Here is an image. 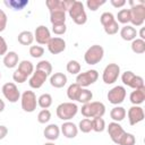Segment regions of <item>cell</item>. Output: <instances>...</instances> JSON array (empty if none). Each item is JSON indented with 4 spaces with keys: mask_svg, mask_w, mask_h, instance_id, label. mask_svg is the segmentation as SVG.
<instances>
[{
    "mask_svg": "<svg viewBox=\"0 0 145 145\" xmlns=\"http://www.w3.org/2000/svg\"><path fill=\"white\" fill-rule=\"evenodd\" d=\"M60 133H62V135L66 138H75L78 134V127L71 122V121H63V123L60 126Z\"/></svg>",
    "mask_w": 145,
    "mask_h": 145,
    "instance_id": "obj_18",
    "label": "cell"
},
{
    "mask_svg": "<svg viewBox=\"0 0 145 145\" xmlns=\"http://www.w3.org/2000/svg\"><path fill=\"white\" fill-rule=\"evenodd\" d=\"M8 135V128L3 125H0V140L3 139Z\"/></svg>",
    "mask_w": 145,
    "mask_h": 145,
    "instance_id": "obj_49",
    "label": "cell"
},
{
    "mask_svg": "<svg viewBox=\"0 0 145 145\" xmlns=\"http://www.w3.org/2000/svg\"><path fill=\"white\" fill-rule=\"evenodd\" d=\"M69 17L76 25H84L87 22V15L85 11L84 3L82 1L75 0L71 5V7L68 10Z\"/></svg>",
    "mask_w": 145,
    "mask_h": 145,
    "instance_id": "obj_3",
    "label": "cell"
},
{
    "mask_svg": "<svg viewBox=\"0 0 145 145\" xmlns=\"http://www.w3.org/2000/svg\"><path fill=\"white\" fill-rule=\"evenodd\" d=\"M43 145H56L53 142H48V143H45V144H43Z\"/></svg>",
    "mask_w": 145,
    "mask_h": 145,
    "instance_id": "obj_52",
    "label": "cell"
},
{
    "mask_svg": "<svg viewBox=\"0 0 145 145\" xmlns=\"http://www.w3.org/2000/svg\"><path fill=\"white\" fill-rule=\"evenodd\" d=\"M5 5L14 10H23L26 6H28V0H9L5 1Z\"/></svg>",
    "mask_w": 145,
    "mask_h": 145,
    "instance_id": "obj_32",
    "label": "cell"
},
{
    "mask_svg": "<svg viewBox=\"0 0 145 145\" xmlns=\"http://www.w3.org/2000/svg\"><path fill=\"white\" fill-rule=\"evenodd\" d=\"M66 69L70 75H76L77 76L80 72L82 67H80V63L77 60H69L67 66H66Z\"/></svg>",
    "mask_w": 145,
    "mask_h": 145,
    "instance_id": "obj_35",
    "label": "cell"
},
{
    "mask_svg": "<svg viewBox=\"0 0 145 145\" xmlns=\"http://www.w3.org/2000/svg\"><path fill=\"white\" fill-rule=\"evenodd\" d=\"M7 22H8V17H7V14L0 9V33L3 32L7 27Z\"/></svg>",
    "mask_w": 145,
    "mask_h": 145,
    "instance_id": "obj_46",
    "label": "cell"
},
{
    "mask_svg": "<svg viewBox=\"0 0 145 145\" xmlns=\"http://www.w3.org/2000/svg\"><path fill=\"white\" fill-rule=\"evenodd\" d=\"M36 70L43 71L48 76L49 75H52V65H51V62L49 60H41L36 65Z\"/></svg>",
    "mask_w": 145,
    "mask_h": 145,
    "instance_id": "obj_34",
    "label": "cell"
},
{
    "mask_svg": "<svg viewBox=\"0 0 145 145\" xmlns=\"http://www.w3.org/2000/svg\"><path fill=\"white\" fill-rule=\"evenodd\" d=\"M75 0H48L45 2L49 11H54V10H62V11H68L69 8L71 7L72 2Z\"/></svg>",
    "mask_w": 145,
    "mask_h": 145,
    "instance_id": "obj_16",
    "label": "cell"
},
{
    "mask_svg": "<svg viewBox=\"0 0 145 145\" xmlns=\"http://www.w3.org/2000/svg\"><path fill=\"white\" fill-rule=\"evenodd\" d=\"M99 78V72L97 70L95 69H89V70H86L84 72H79L77 76H76V83L83 87V88H86L88 87L89 85L94 84Z\"/></svg>",
    "mask_w": 145,
    "mask_h": 145,
    "instance_id": "obj_9",
    "label": "cell"
},
{
    "mask_svg": "<svg viewBox=\"0 0 145 145\" xmlns=\"http://www.w3.org/2000/svg\"><path fill=\"white\" fill-rule=\"evenodd\" d=\"M20 105L25 112H34L37 106V97L33 91H25L20 95Z\"/></svg>",
    "mask_w": 145,
    "mask_h": 145,
    "instance_id": "obj_7",
    "label": "cell"
},
{
    "mask_svg": "<svg viewBox=\"0 0 145 145\" xmlns=\"http://www.w3.org/2000/svg\"><path fill=\"white\" fill-rule=\"evenodd\" d=\"M48 78V75L44 74L43 71H40V70H34V72L29 76V79H28V84L32 88L34 89H37V88H41L43 86V84L45 83Z\"/></svg>",
    "mask_w": 145,
    "mask_h": 145,
    "instance_id": "obj_17",
    "label": "cell"
},
{
    "mask_svg": "<svg viewBox=\"0 0 145 145\" xmlns=\"http://www.w3.org/2000/svg\"><path fill=\"white\" fill-rule=\"evenodd\" d=\"M130 3V23L133 27H140L145 22V6L143 2L136 3L134 1H129Z\"/></svg>",
    "mask_w": 145,
    "mask_h": 145,
    "instance_id": "obj_2",
    "label": "cell"
},
{
    "mask_svg": "<svg viewBox=\"0 0 145 145\" xmlns=\"http://www.w3.org/2000/svg\"><path fill=\"white\" fill-rule=\"evenodd\" d=\"M50 22L52 25L66 24V12L62 10H54L50 12Z\"/></svg>",
    "mask_w": 145,
    "mask_h": 145,
    "instance_id": "obj_25",
    "label": "cell"
},
{
    "mask_svg": "<svg viewBox=\"0 0 145 145\" xmlns=\"http://www.w3.org/2000/svg\"><path fill=\"white\" fill-rule=\"evenodd\" d=\"M119 28H120V26H119V24H118L117 20H114L113 23H111V24H109V25H106V26L103 27L104 32L108 35H114V34H117L118 31H119Z\"/></svg>",
    "mask_w": 145,
    "mask_h": 145,
    "instance_id": "obj_43",
    "label": "cell"
},
{
    "mask_svg": "<svg viewBox=\"0 0 145 145\" xmlns=\"http://www.w3.org/2000/svg\"><path fill=\"white\" fill-rule=\"evenodd\" d=\"M105 121L103 118H93L92 119V130L95 133H102L105 129Z\"/></svg>",
    "mask_w": 145,
    "mask_h": 145,
    "instance_id": "obj_36",
    "label": "cell"
},
{
    "mask_svg": "<svg viewBox=\"0 0 145 145\" xmlns=\"http://www.w3.org/2000/svg\"><path fill=\"white\" fill-rule=\"evenodd\" d=\"M108 129V134L111 138V140L114 143V144H118L120 138L123 136V134L126 133L125 129L122 128V126L119 123V122H116V121H112L106 127Z\"/></svg>",
    "mask_w": 145,
    "mask_h": 145,
    "instance_id": "obj_13",
    "label": "cell"
},
{
    "mask_svg": "<svg viewBox=\"0 0 145 145\" xmlns=\"http://www.w3.org/2000/svg\"><path fill=\"white\" fill-rule=\"evenodd\" d=\"M116 20L118 22V24H123V25H128V23H130V11L129 9H120L117 14V18Z\"/></svg>",
    "mask_w": 145,
    "mask_h": 145,
    "instance_id": "obj_33",
    "label": "cell"
},
{
    "mask_svg": "<svg viewBox=\"0 0 145 145\" xmlns=\"http://www.w3.org/2000/svg\"><path fill=\"white\" fill-rule=\"evenodd\" d=\"M126 114H127V111L123 106H120V105H116L114 108L111 109L110 111V117L113 121L116 122H120L122 121L125 118H126Z\"/></svg>",
    "mask_w": 145,
    "mask_h": 145,
    "instance_id": "obj_24",
    "label": "cell"
},
{
    "mask_svg": "<svg viewBox=\"0 0 145 145\" xmlns=\"http://www.w3.org/2000/svg\"><path fill=\"white\" fill-rule=\"evenodd\" d=\"M19 63V58L17 52L15 51H9L3 56V65L6 68H15L17 65Z\"/></svg>",
    "mask_w": 145,
    "mask_h": 145,
    "instance_id": "obj_23",
    "label": "cell"
},
{
    "mask_svg": "<svg viewBox=\"0 0 145 145\" xmlns=\"http://www.w3.org/2000/svg\"><path fill=\"white\" fill-rule=\"evenodd\" d=\"M82 114L85 118H102L105 113V105L100 101H91L82 105L80 109Z\"/></svg>",
    "mask_w": 145,
    "mask_h": 145,
    "instance_id": "obj_1",
    "label": "cell"
},
{
    "mask_svg": "<svg viewBox=\"0 0 145 145\" xmlns=\"http://www.w3.org/2000/svg\"><path fill=\"white\" fill-rule=\"evenodd\" d=\"M92 99H93V93H92V91H89V89H87V88H83L82 87V89L79 91V94H78V96H77V102H79V103H83V104H85V103H88V102H91L92 101Z\"/></svg>",
    "mask_w": 145,
    "mask_h": 145,
    "instance_id": "obj_30",
    "label": "cell"
},
{
    "mask_svg": "<svg viewBox=\"0 0 145 145\" xmlns=\"http://www.w3.org/2000/svg\"><path fill=\"white\" fill-rule=\"evenodd\" d=\"M77 127H78V130H80L84 134H87V133L92 131V119H88V118L82 119Z\"/></svg>",
    "mask_w": 145,
    "mask_h": 145,
    "instance_id": "obj_37",
    "label": "cell"
},
{
    "mask_svg": "<svg viewBox=\"0 0 145 145\" xmlns=\"http://www.w3.org/2000/svg\"><path fill=\"white\" fill-rule=\"evenodd\" d=\"M138 32L135 27H133L131 25H123L120 28V36L123 41H133L137 37Z\"/></svg>",
    "mask_w": 145,
    "mask_h": 145,
    "instance_id": "obj_20",
    "label": "cell"
},
{
    "mask_svg": "<svg viewBox=\"0 0 145 145\" xmlns=\"http://www.w3.org/2000/svg\"><path fill=\"white\" fill-rule=\"evenodd\" d=\"M104 57V49L99 44L91 45L84 53V60L87 65L94 66L99 63Z\"/></svg>",
    "mask_w": 145,
    "mask_h": 145,
    "instance_id": "obj_5",
    "label": "cell"
},
{
    "mask_svg": "<svg viewBox=\"0 0 145 145\" xmlns=\"http://www.w3.org/2000/svg\"><path fill=\"white\" fill-rule=\"evenodd\" d=\"M1 92L6 100H8L10 103H16L18 100H20V92L17 87V85L12 82L5 83L1 87Z\"/></svg>",
    "mask_w": 145,
    "mask_h": 145,
    "instance_id": "obj_11",
    "label": "cell"
},
{
    "mask_svg": "<svg viewBox=\"0 0 145 145\" xmlns=\"http://www.w3.org/2000/svg\"><path fill=\"white\" fill-rule=\"evenodd\" d=\"M78 112V105L74 102H62L57 106L56 113L62 121H70Z\"/></svg>",
    "mask_w": 145,
    "mask_h": 145,
    "instance_id": "obj_4",
    "label": "cell"
},
{
    "mask_svg": "<svg viewBox=\"0 0 145 145\" xmlns=\"http://www.w3.org/2000/svg\"><path fill=\"white\" fill-rule=\"evenodd\" d=\"M136 144V137L131 133H125L123 136L120 138L118 145H135Z\"/></svg>",
    "mask_w": 145,
    "mask_h": 145,
    "instance_id": "obj_38",
    "label": "cell"
},
{
    "mask_svg": "<svg viewBox=\"0 0 145 145\" xmlns=\"http://www.w3.org/2000/svg\"><path fill=\"white\" fill-rule=\"evenodd\" d=\"M29 56L34 59H39L44 54V48L41 45H31L29 46Z\"/></svg>",
    "mask_w": 145,
    "mask_h": 145,
    "instance_id": "obj_39",
    "label": "cell"
},
{
    "mask_svg": "<svg viewBox=\"0 0 145 145\" xmlns=\"http://www.w3.org/2000/svg\"><path fill=\"white\" fill-rule=\"evenodd\" d=\"M20 72H23L25 76L29 77L33 72H34V66L31 61L28 60H22L19 63H18V68H17Z\"/></svg>",
    "mask_w": 145,
    "mask_h": 145,
    "instance_id": "obj_27",
    "label": "cell"
},
{
    "mask_svg": "<svg viewBox=\"0 0 145 145\" xmlns=\"http://www.w3.org/2000/svg\"><path fill=\"white\" fill-rule=\"evenodd\" d=\"M110 3L114 8H122L126 5V0H110Z\"/></svg>",
    "mask_w": 145,
    "mask_h": 145,
    "instance_id": "obj_48",
    "label": "cell"
},
{
    "mask_svg": "<svg viewBox=\"0 0 145 145\" xmlns=\"http://www.w3.org/2000/svg\"><path fill=\"white\" fill-rule=\"evenodd\" d=\"M121 82H122L123 85H126V86H128L133 89H138V88L145 87L143 77H140L138 75H135L131 70H126L125 72H122Z\"/></svg>",
    "mask_w": 145,
    "mask_h": 145,
    "instance_id": "obj_6",
    "label": "cell"
},
{
    "mask_svg": "<svg viewBox=\"0 0 145 145\" xmlns=\"http://www.w3.org/2000/svg\"><path fill=\"white\" fill-rule=\"evenodd\" d=\"M37 105L42 109H49L52 105V96L49 93H43L37 97Z\"/></svg>",
    "mask_w": 145,
    "mask_h": 145,
    "instance_id": "obj_29",
    "label": "cell"
},
{
    "mask_svg": "<svg viewBox=\"0 0 145 145\" xmlns=\"http://www.w3.org/2000/svg\"><path fill=\"white\" fill-rule=\"evenodd\" d=\"M8 52V44L6 42V40L0 36V56H5Z\"/></svg>",
    "mask_w": 145,
    "mask_h": 145,
    "instance_id": "obj_47",
    "label": "cell"
},
{
    "mask_svg": "<svg viewBox=\"0 0 145 145\" xmlns=\"http://www.w3.org/2000/svg\"><path fill=\"white\" fill-rule=\"evenodd\" d=\"M139 39L144 40L145 41V35H144V27H140V31H139Z\"/></svg>",
    "mask_w": 145,
    "mask_h": 145,
    "instance_id": "obj_51",
    "label": "cell"
},
{
    "mask_svg": "<svg viewBox=\"0 0 145 145\" xmlns=\"http://www.w3.org/2000/svg\"><path fill=\"white\" fill-rule=\"evenodd\" d=\"M127 117H128V121L130 126H135L137 123H139L140 121L144 120V109L140 105H133L128 109L127 112Z\"/></svg>",
    "mask_w": 145,
    "mask_h": 145,
    "instance_id": "obj_12",
    "label": "cell"
},
{
    "mask_svg": "<svg viewBox=\"0 0 145 145\" xmlns=\"http://www.w3.org/2000/svg\"><path fill=\"white\" fill-rule=\"evenodd\" d=\"M114 20H116L114 15L112 12H109V11L103 12L101 15V17H100V22H101V24H102L103 27L106 26V25H109V24H111V23H113Z\"/></svg>",
    "mask_w": 145,
    "mask_h": 145,
    "instance_id": "obj_41",
    "label": "cell"
},
{
    "mask_svg": "<svg viewBox=\"0 0 145 145\" xmlns=\"http://www.w3.org/2000/svg\"><path fill=\"white\" fill-rule=\"evenodd\" d=\"M48 50L51 54H59L66 50V41L62 37H51L48 42Z\"/></svg>",
    "mask_w": 145,
    "mask_h": 145,
    "instance_id": "obj_15",
    "label": "cell"
},
{
    "mask_svg": "<svg viewBox=\"0 0 145 145\" xmlns=\"http://www.w3.org/2000/svg\"><path fill=\"white\" fill-rule=\"evenodd\" d=\"M34 40L41 44V45H46L48 42L50 41L51 39V33H50V29L44 26V25H40L35 28L34 31Z\"/></svg>",
    "mask_w": 145,
    "mask_h": 145,
    "instance_id": "obj_14",
    "label": "cell"
},
{
    "mask_svg": "<svg viewBox=\"0 0 145 145\" xmlns=\"http://www.w3.org/2000/svg\"><path fill=\"white\" fill-rule=\"evenodd\" d=\"M106 1L105 0H87L86 1V7L91 11H96L101 6H103Z\"/></svg>",
    "mask_w": 145,
    "mask_h": 145,
    "instance_id": "obj_42",
    "label": "cell"
},
{
    "mask_svg": "<svg viewBox=\"0 0 145 145\" xmlns=\"http://www.w3.org/2000/svg\"><path fill=\"white\" fill-rule=\"evenodd\" d=\"M27 76H25L23 72H20L18 69H16L15 71H14V74H12V79H14V82H16V83H18V84H23V83H25L26 80H27Z\"/></svg>",
    "mask_w": 145,
    "mask_h": 145,
    "instance_id": "obj_44",
    "label": "cell"
},
{
    "mask_svg": "<svg viewBox=\"0 0 145 145\" xmlns=\"http://www.w3.org/2000/svg\"><path fill=\"white\" fill-rule=\"evenodd\" d=\"M80 89H82V87H80L77 83L70 84V85L68 86V88H67V97H68L69 100H71V102H72V101H76Z\"/></svg>",
    "mask_w": 145,
    "mask_h": 145,
    "instance_id": "obj_31",
    "label": "cell"
},
{
    "mask_svg": "<svg viewBox=\"0 0 145 145\" xmlns=\"http://www.w3.org/2000/svg\"><path fill=\"white\" fill-rule=\"evenodd\" d=\"M0 79H1V72H0Z\"/></svg>",
    "mask_w": 145,
    "mask_h": 145,
    "instance_id": "obj_53",
    "label": "cell"
},
{
    "mask_svg": "<svg viewBox=\"0 0 145 145\" xmlns=\"http://www.w3.org/2000/svg\"><path fill=\"white\" fill-rule=\"evenodd\" d=\"M120 76V67L118 63H109L105 66L103 72H102V80L106 85H111L117 82V79Z\"/></svg>",
    "mask_w": 145,
    "mask_h": 145,
    "instance_id": "obj_8",
    "label": "cell"
},
{
    "mask_svg": "<svg viewBox=\"0 0 145 145\" xmlns=\"http://www.w3.org/2000/svg\"><path fill=\"white\" fill-rule=\"evenodd\" d=\"M0 89H1V88H0Z\"/></svg>",
    "mask_w": 145,
    "mask_h": 145,
    "instance_id": "obj_54",
    "label": "cell"
},
{
    "mask_svg": "<svg viewBox=\"0 0 145 145\" xmlns=\"http://www.w3.org/2000/svg\"><path fill=\"white\" fill-rule=\"evenodd\" d=\"M67 31V25L61 24V25H52V32L56 35H63Z\"/></svg>",
    "mask_w": 145,
    "mask_h": 145,
    "instance_id": "obj_45",
    "label": "cell"
},
{
    "mask_svg": "<svg viewBox=\"0 0 145 145\" xmlns=\"http://www.w3.org/2000/svg\"><path fill=\"white\" fill-rule=\"evenodd\" d=\"M129 101L133 105H140L145 101V87L134 89L129 94Z\"/></svg>",
    "mask_w": 145,
    "mask_h": 145,
    "instance_id": "obj_22",
    "label": "cell"
},
{
    "mask_svg": "<svg viewBox=\"0 0 145 145\" xmlns=\"http://www.w3.org/2000/svg\"><path fill=\"white\" fill-rule=\"evenodd\" d=\"M130 48H131V51L136 54H143L145 52V41L139 39V37H136L135 40L131 41V44H130Z\"/></svg>",
    "mask_w": 145,
    "mask_h": 145,
    "instance_id": "obj_28",
    "label": "cell"
},
{
    "mask_svg": "<svg viewBox=\"0 0 145 145\" xmlns=\"http://www.w3.org/2000/svg\"><path fill=\"white\" fill-rule=\"evenodd\" d=\"M127 96V91L123 86L121 85H117V86H113L106 94V97L109 100V102L113 105H119L121 104L125 99Z\"/></svg>",
    "mask_w": 145,
    "mask_h": 145,
    "instance_id": "obj_10",
    "label": "cell"
},
{
    "mask_svg": "<svg viewBox=\"0 0 145 145\" xmlns=\"http://www.w3.org/2000/svg\"><path fill=\"white\" fill-rule=\"evenodd\" d=\"M5 108H6V104H5V101L2 100V99H0V113L5 110Z\"/></svg>",
    "mask_w": 145,
    "mask_h": 145,
    "instance_id": "obj_50",
    "label": "cell"
},
{
    "mask_svg": "<svg viewBox=\"0 0 145 145\" xmlns=\"http://www.w3.org/2000/svg\"><path fill=\"white\" fill-rule=\"evenodd\" d=\"M43 135L49 142H54L60 136V127L56 123H50L44 128Z\"/></svg>",
    "mask_w": 145,
    "mask_h": 145,
    "instance_id": "obj_19",
    "label": "cell"
},
{
    "mask_svg": "<svg viewBox=\"0 0 145 145\" xmlns=\"http://www.w3.org/2000/svg\"><path fill=\"white\" fill-rule=\"evenodd\" d=\"M17 41L22 45H31L34 41V34L31 31H22L17 36Z\"/></svg>",
    "mask_w": 145,
    "mask_h": 145,
    "instance_id": "obj_26",
    "label": "cell"
},
{
    "mask_svg": "<svg viewBox=\"0 0 145 145\" xmlns=\"http://www.w3.org/2000/svg\"><path fill=\"white\" fill-rule=\"evenodd\" d=\"M68 82L67 76L63 72H54L50 76V84L54 88H62Z\"/></svg>",
    "mask_w": 145,
    "mask_h": 145,
    "instance_id": "obj_21",
    "label": "cell"
},
{
    "mask_svg": "<svg viewBox=\"0 0 145 145\" xmlns=\"http://www.w3.org/2000/svg\"><path fill=\"white\" fill-rule=\"evenodd\" d=\"M50 119H51V112H50L49 109H42L37 113V121L40 123L45 125V123H48L50 121Z\"/></svg>",
    "mask_w": 145,
    "mask_h": 145,
    "instance_id": "obj_40",
    "label": "cell"
}]
</instances>
